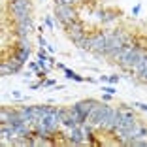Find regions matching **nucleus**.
<instances>
[{"label":"nucleus","instance_id":"nucleus-1","mask_svg":"<svg viewBox=\"0 0 147 147\" xmlns=\"http://www.w3.org/2000/svg\"><path fill=\"white\" fill-rule=\"evenodd\" d=\"M96 106V100H81V102H78V104L74 106V113H76V117H78V123L79 126H83L87 121H89V113H91V109Z\"/></svg>","mask_w":147,"mask_h":147},{"label":"nucleus","instance_id":"nucleus-2","mask_svg":"<svg viewBox=\"0 0 147 147\" xmlns=\"http://www.w3.org/2000/svg\"><path fill=\"white\" fill-rule=\"evenodd\" d=\"M109 113H111V109L108 108V106H94V108L91 109V113H89V123H91L92 126H104L106 121H108Z\"/></svg>","mask_w":147,"mask_h":147},{"label":"nucleus","instance_id":"nucleus-3","mask_svg":"<svg viewBox=\"0 0 147 147\" xmlns=\"http://www.w3.org/2000/svg\"><path fill=\"white\" fill-rule=\"evenodd\" d=\"M55 17L57 21H61L62 25H70V23L78 21V11L74 6H55Z\"/></svg>","mask_w":147,"mask_h":147},{"label":"nucleus","instance_id":"nucleus-4","mask_svg":"<svg viewBox=\"0 0 147 147\" xmlns=\"http://www.w3.org/2000/svg\"><path fill=\"white\" fill-rule=\"evenodd\" d=\"M64 30H66V34H68V38L72 40L74 43H79L83 38H85V25H83L81 21H74V23H70V25H66L64 26Z\"/></svg>","mask_w":147,"mask_h":147},{"label":"nucleus","instance_id":"nucleus-5","mask_svg":"<svg viewBox=\"0 0 147 147\" xmlns=\"http://www.w3.org/2000/svg\"><path fill=\"white\" fill-rule=\"evenodd\" d=\"M142 55H143V49L142 47H134L121 62H119V64H121L123 68H134V64L140 61V57H142Z\"/></svg>","mask_w":147,"mask_h":147},{"label":"nucleus","instance_id":"nucleus-6","mask_svg":"<svg viewBox=\"0 0 147 147\" xmlns=\"http://www.w3.org/2000/svg\"><path fill=\"white\" fill-rule=\"evenodd\" d=\"M106 45H108V38H106V32H98V34L91 36V47L94 53H104Z\"/></svg>","mask_w":147,"mask_h":147},{"label":"nucleus","instance_id":"nucleus-7","mask_svg":"<svg viewBox=\"0 0 147 147\" xmlns=\"http://www.w3.org/2000/svg\"><path fill=\"white\" fill-rule=\"evenodd\" d=\"M23 66V62H19L15 57H13V61H2V66H0V70H2V74L4 76H8V74H15L19 72V68Z\"/></svg>","mask_w":147,"mask_h":147},{"label":"nucleus","instance_id":"nucleus-8","mask_svg":"<svg viewBox=\"0 0 147 147\" xmlns=\"http://www.w3.org/2000/svg\"><path fill=\"white\" fill-rule=\"evenodd\" d=\"M83 136H85V132H83L79 126H74V128H70V142L72 143H83Z\"/></svg>","mask_w":147,"mask_h":147},{"label":"nucleus","instance_id":"nucleus-9","mask_svg":"<svg viewBox=\"0 0 147 147\" xmlns=\"http://www.w3.org/2000/svg\"><path fill=\"white\" fill-rule=\"evenodd\" d=\"M28 55H30V49H28V47H19V45H17V49H15V59H17L19 62L25 64L26 59H28Z\"/></svg>","mask_w":147,"mask_h":147},{"label":"nucleus","instance_id":"nucleus-10","mask_svg":"<svg viewBox=\"0 0 147 147\" xmlns=\"http://www.w3.org/2000/svg\"><path fill=\"white\" fill-rule=\"evenodd\" d=\"M145 68H147V55H142V57H140V61L134 64V70L140 74V72H143Z\"/></svg>","mask_w":147,"mask_h":147},{"label":"nucleus","instance_id":"nucleus-11","mask_svg":"<svg viewBox=\"0 0 147 147\" xmlns=\"http://www.w3.org/2000/svg\"><path fill=\"white\" fill-rule=\"evenodd\" d=\"M64 74H66V78H68V79H74V81H85V78L78 76L76 72H72V70H68V68H64Z\"/></svg>","mask_w":147,"mask_h":147},{"label":"nucleus","instance_id":"nucleus-12","mask_svg":"<svg viewBox=\"0 0 147 147\" xmlns=\"http://www.w3.org/2000/svg\"><path fill=\"white\" fill-rule=\"evenodd\" d=\"M74 0H55V6H72Z\"/></svg>","mask_w":147,"mask_h":147},{"label":"nucleus","instance_id":"nucleus-13","mask_svg":"<svg viewBox=\"0 0 147 147\" xmlns=\"http://www.w3.org/2000/svg\"><path fill=\"white\" fill-rule=\"evenodd\" d=\"M38 61H49L45 51H43V47H40V51H38Z\"/></svg>","mask_w":147,"mask_h":147},{"label":"nucleus","instance_id":"nucleus-14","mask_svg":"<svg viewBox=\"0 0 147 147\" xmlns=\"http://www.w3.org/2000/svg\"><path fill=\"white\" fill-rule=\"evenodd\" d=\"M102 91H104V92H108V94H115V92H117V89H115V87H102Z\"/></svg>","mask_w":147,"mask_h":147},{"label":"nucleus","instance_id":"nucleus-15","mask_svg":"<svg viewBox=\"0 0 147 147\" xmlns=\"http://www.w3.org/2000/svg\"><path fill=\"white\" fill-rule=\"evenodd\" d=\"M132 106H136V108H140V109H143V111H147V104H142V102H134Z\"/></svg>","mask_w":147,"mask_h":147},{"label":"nucleus","instance_id":"nucleus-16","mask_svg":"<svg viewBox=\"0 0 147 147\" xmlns=\"http://www.w3.org/2000/svg\"><path fill=\"white\" fill-rule=\"evenodd\" d=\"M140 79H142V81H147V68L143 70V72H140Z\"/></svg>","mask_w":147,"mask_h":147},{"label":"nucleus","instance_id":"nucleus-17","mask_svg":"<svg viewBox=\"0 0 147 147\" xmlns=\"http://www.w3.org/2000/svg\"><path fill=\"white\" fill-rule=\"evenodd\" d=\"M45 25L49 26V28H53V17L49 15V17H45Z\"/></svg>","mask_w":147,"mask_h":147},{"label":"nucleus","instance_id":"nucleus-18","mask_svg":"<svg viewBox=\"0 0 147 147\" xmlns=\"http://www.w3.org/2000/svg\"><path fill=\"white\" fill-rule=\"evenodd\" d=\"M117 81H119V76H109V83H111V85H115Z\"/></svg>","mask_w":147,"mask_h":147},{"label":"nucleus","instance_id":"nucleus-19","mask_svg":"<svg viewBox=\"0 0 147 147\" xmlns=\"http://www.w3.org/2000/svg\"><path fill=\"white\" fill-rule=\"evenodd\" d=\"M43 85H45V87H51V85H55V81H53V79H47V81H43Z\"/></svg>","mask_w":147,"mask_h":147},{"label":"nucleus","instance_id":"nucleus-20","mask_svg":"<svg viewBox=\"0 0 147 147\" xmlns=\"http://www.w3.org/2000/svg\"><path fill=\"white\" fill-rule=\"evenodd\" d=\"M47 43H45V40H43V36H40V47H45Z\"/></svg>","mask_w":147,"mask_h":147},{"label":"nucleus","instance_id":"nucleus-21","mask_svg":"<svg viewBox=\"0 0 147 147\" xmlns=\"http://www.w3.org/2000/svg\"><path fill=\"white\" fill-rule=\"evenodd\" d=\"M140 9H142V6H136V8L132 9V13H134V15H138V13H140Z\"/></svg>","mask_w":147,"mask_h":147},{"label":"nucleus","instance_id":"nucleus-22","mask_svg":"<svg viewBox=\"0 0 147 147\" xmlns=\"http://www.w3.org/2000/svg\"><path fill=\"white\" fill-rule=\"evenodd\" d=\"M74 2H78V0H74Z\"/></svg>","mask_w":147,"mask_h":147}]
</instances>
